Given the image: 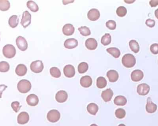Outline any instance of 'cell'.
I'll return each mask as SVG.
<instances>
[{"label":"cell","mask_w":158,"mask_h":126,"mask_svg":"<svg viewBox=\"0 0 158 126\" xmlns=\"http://www.w3.org/2000/svg\"><path fill=\"white\" fill-rule=\"evenodd\" d=\"M11 107L13 109V111L16 113H17L22 106H20V103L19 102L15 101L12 103Z\"/></svg>","instance_id":"cell-38"},{"label":"cell","mask_w":158,"mask_h":126,"mask_svg":"<svg viewBox=\"0 0 158 126\" xmlns=\"http://www.w3.org/2000/svg\"><path fill=\"white\" fill-rule=\"evenodd\" d=\"M61 118L60 112L57 110H52L49 111L47 115V119L48 121L52 123H55L58 121Z\"/></svg>","instance_id":"cell-4"},{"label":"cell","mask_w":158,"mask_h":126,"mask_svg":"<svg viewBox=\"0 0 158 126\" xmlns=\"http://www.w3.org/2000/svg\"><path fill=\"white\" fill-rule=\"evenodd\" d=\"M16 43L18 48L21 51H26L28 49V42L22 36H19L17 37L16 38Z\"/></svg>","instance_id":"cell-6"},{"label":"cell","mask_w":158,"mask_h":126,"mask_svg":"<svg viewBox=\"0 0 158 126\" xmlns=\"http://www.w3.org/2000/svg\"><path fill=\"white\" fill-rule=\"evenodd\" d=\"M27 7L33 12H37L39 10V6L34 2L29 1L27 3Z\"/></svg>","instance_id":"cell-31"},{"label":"cell","mask_w":158,"mask_h":126,"mask_svg":"<svg viewBox=\"0 0 158 126\" xmlns=\"http://www.w3.org/2000/svg\"><path fill=\"white\" fill-rule=\"evenodd\" d=\"M115 114V116L116 118L121 119L125 117V116H126V111L123 109L119 108L116 110Z\"/></svg>","instance_id":"cell-35"},{"label":"cell","mask_w":158,"mask_h":126,"mask_svg":"<svg viewBox=\"0 0 158 126\" xmlns=\"http://www.w3.org/2000/svg\"><path fill=\"white\" fill-rule=\"evenodd\" d=\"M68 98V95L66 92L61 90L58 92L55 96V99L57 102L63 103L66 101Z\"/></svg>","instance_id":"cell-11"},{"label":"cell","mask_w":158,"mask_h":126,"mask_svg":"<svg viewBox=\"0 0 158 126\" xmlns=\"http://www.w3.org/2000/svg\"><path fill=\"white\" fill-rule=\"evenodd\" d=\"M149 4L151 7H156L158 5V1H150Z\"/></svg>","instance_id":"cell-43"},{"label":"cell","mask_w":158,"mask_h":126,"mask_svg":"<svg viewBox=\"0 0 158 126\" xmlns=\"http://www.w3.org/2000/svg\"><path fill=\"white\" fill-rule=\"evenodd\" d=\"M97 86L100 89H102L106 87L107 81L103 77H99L97 80Z\"/></svg>","instance_id":"cell-28"},{"label":"cell","mask_w":158,"mask_h":126,"mask_svg":"<svg viewBox=\"0 0 158 126\" xmlns=\"http://www.w3.org/2000/svg\"><path fill=\"white\" fill-rule=\"evenodd\" d=\"M64 73L66 77L72 78L75 74V67L71 65H67L64 67Z\"/></svg>","instance_id":"cell-12"},{"label":"cell","mask_w":158,"mask_h":126,"mask_svg":"<svg viewBox=\"0 0 158 126\" xmlns=\"http://www.w3.org/2000/svg\"><path fill=\"white\" fill-rule=\"evenodd\" d=\"M10 4L7 0H0V10L6 11L9 9Z\"/></svg>","instance_id":"cell-29"},{"label":"cell","mask_w":158,"mask_h":126,"mask_svg":"<svg viewBox=\"0 0 158 126\" xmlns=\"http://www.w3.org/2000/svg\"><path fill=\"white\" fill-rule=\"evenodd\" d=\"M112 41V37L109 33L105 34L101 39V43L103 45L107 46L110 44Z\"/></svg>","instance_id":"cell-30"},{"label":"cell","mask_w":158,"mask_h":126,"mask_svg":"<svg viewBox=\"0 0 158 126\" xmlns=\"http://www.w3.org/2000/svg\"><path fill=\"white\" fill-rule=\"evenodd\" d=\"M44 67L43 62L40 60L34 61L31 64V70L35 73H40L43 71Z\"/></svg>","instance_id":"cell-5"},{"label":"cell","mask_w":158,"mask_h":126,"mask_svg":"<svg viewBox=\"0 0 158 126\" xmlns=\"http://www.w3.org/2000/svg\"><path fill=\"white\" fill-rule=\"evenodd\" d=\"M30 120L29 114L27 112H22L20 113L17 117V122L20 125H24L28 123Z\"/></svg>","instance_id":"cell-9"},{"label":"cell","mask_w":158,"mask_h":126,"mask_svg":"<svg viewBox=\"0 0 158 126\" xmlns=\"http://www.w3.org/2000/svg\"><path fill=\"white\" fill-rule=\"evenodd\" d=\"M31 85L30 82L27 80H22L20 81L17 85V88L20 93H27L30 91Z\"/></svg>","instance_id":"cell-2"},{"label":"cell","mask_w":158,"mask_h":126,"mask_svg":"<svg viewBox=\"0 0 158 126\" xmlns=\"http://www.w3.org/2000/svg\"><path fill=\"white\" fill-rule=\"evenodd\" d=\"M113 96V92L110 88L105 90L102 92V98L105 102H110L112 100Z\"/></svg>","instance_id":"cell-16"},{"label":"cell","mask_w":158,"mask_h":126,"mask_svg":"<svg viewBox=\"0 0 158 126\" xmlns=\"http://www.w3.org/2000/svg\"><path fill=\"white\" fill-rule=\"evenodd\" d=\"M129 45L131 50L134 53H138L140 50L139 45L138 42L134 40H131L129 42Z\"/></svg>","instance_id":"cell-27"},{"label":"cell","mask_w":158,"mask_h":126,"mask_svg":"<svg viewBox=\"0 0 158 126\" xmlns=\"http://www.w3.org/2000/svg\"><path fill=\"white\" fill-rule=\"evenodd\" d=\"M87 110L89 114L92 115H96L98 110V107L97 104L95 103H90L87 106Z\"/></svg>","instance_id":"cell-24"},{"label":"cell","mask_w":158,"mask_h":126,"mask_svg":"<svg viewBox=\"0 0 158 126\" xmlns=\"http://www.w3.org/2000/svg\"><path fill=\"white\" fill-rule=\"evenodd\" d=\"M106 26L109 29L111 30H114L116 28V23L114 20H110L106 22Z\"/></svg>","instance_id":"cell-39"},{"label":"cell","mask_w":158,"mask_h":126,"mask_svg":"<svg viewBox=\"0 0 158 126\" xmlns=\"http://www.w3.org/2000/svg\"><path fill=\"white\" fill-rule=\"evenodd\" d=\"M78 30L81 34L84 36H88L91 34V31L89 28L86 27H81L79 28Z\"/></svg>","instance_id":"cell-37"},{"label":"cell","mask_w":158,"mask_h":126,"mask_svg":"<svg viewBox=\"0 0 158 126\" xmlns=\"http://www.w3.org/2000/svg\"><path fill=\"white\" fill-rule=\"evenodd\" d=\"M106 51L116 58H118L121 55L119 49L115 47L109 48L106 49Z\"/></svg>","instance_id":"cell-26"},{"label":"cell","mask_w":158,"mask_h":126,"mask_svg":"<svg viewBox=\"0 0 158 126\" xmlns=\"http://www.w3.org/2000/svg\"><path fill=\"white\" fill-rule=\"evenodd\" d=\"M28 69L27 67L23 64H20L17 66L15 69L16 74L19 76H23L27 74Z\"/></svg>","instance_id":"cell-20"},{"label":"cell","mask_w":158,"mask_h":126,"mask_svg":"<svg viewBox=\"0 0 158 126\" xmlns=\"http://www.w3.org/2000/svg\"><path fill=\"white\" fill-rule=\"evenodd\" d=\"M63 32L66 36H70L74 34L75 32V27L72 24H66L63 27Z\"/></svg>","instance_id":"cell-22"},{"label":"cell","mask_w":158,"mask_h":126,"mask_svg":"<svg viewBox=\"0 0 158 126\" xmlns=\"http://www.w3.org/2000/svg\"><path fill=\"white\" fill-rule=\"evenodd\" d=\"M116 13L118 16L121 17H124L127 14V9L123 6H120L117 8Z\"/></svg>","instance_id":"cell-36"},{"label":"cell","mask_w":158,"mask_h":126,"mask_svg":"<svg viewBox=\"0 0 158 126\" xmlns=\"http://www.w3.org/2000/svg\"><path fill=\"white\" fill-rule=\"evenodd\" d=\"M31 14L28 11H26L23 12L22 19L20 22L23 27L26 28L30 25L31 23Z\"/></svg>","instance_id":"cell-7"},{"label":"cell","mask_w":158,"mask_h":126,"mask_svg":"<svg viewBox=\"0 0 158 126\" xmlns=\"http://www.w3.org/2000/svg\"><path fill=\"white\" fill-rule=\"evenodd\" d=\"M10 65L9 63L5 61L0 62V72L6 73L9 71Z\"/></svg>","instance_id":"cell-34"},{"label":"cell","mask_w":158,"mask_h":126,"mask_svg":"<svg viewBox=\"0 0 158 126\" xmlns=\"http://www.w3.org/2000/svg\"><path fill=\"white\" fill-rule=\"evenodd\" d=\"M157 109V105L152 101L150 97L148 98L146 106V110L147 112L149 113H153L156 111Z\"/></svg>","instance_id":"cell-14"},{"label":"cell","mask_w":158,"mask_h":126,"mask_svg":"<svg viewBox=\"0 0 158 126\" xmlns=\"http://www.w3.org/2000/svg\"><path fill=\"white\" fill-rule=\"evenodd\" d=\"M151 52L152 53V54H158V44H153L152 45L150 46Z\"/></svg>","instance_id":"cell-40"},{"label":"cell","mask_w":158,"mask_h":126,"mask_svg":"<svg viewBox=\"0 0 158 126\" xmlns=\"http://www.w3.org/2000/svg\"><path fill=\"white\" fill-rule=\"evenodd\" d=\"M150 86L147 84L139 85L137 87V92L141 96L147 95L149 92Z\"/></svg>","instance_id":"cell-8"},{"label":"cell","mask_w":158,"mask_h":126,"mask_svg":"<svg viewBox=\"0 0 158 126\" xmlns=\"http://www.w3.org/2000/svg\"><path fill=\"white\" fill-rule=\"evenodd\" d=\"M93 81L90 76L88 75L83 76L80 80V84L81 85L85 88H88L92 85Z\"/></svg>","instance_id":"cell-18"},{"label":"cell","mask_w":158,"mask_h":126,"mask_svg":"<svg viewBox=\"0 0 158 126\" xmlns=\"http://www.w3.org/2000/svg\"><path fill=\"white\" fill-rule=\"evenodd\" d=\"M154 13H155V16H156V18H157L158 19V9L155 10Z\"/></svg>","instance_id":"cell-44"},{"label":"cell","mask_w":158,"mask_h":126,"mask_svg":"<svg viewBox=\"0 0 158 126\" xmlns=\"http://www.w3.org/2000/svg\"><path fill=\"white\" fill-rule=\"evenodd\" d=\"M27 102L31 106H35L38 105L39 99L38 96L34 94H30L27 98Z\"/></svg>","instance_id":"cell-15"},{"label":"cell","mask_w":158,"mask_h":126,"mask_svg":"<svg viewBox=\"0 0 158 126\" xmlns=\"http://www.w3.org/2000/svg\"><path fill=\"white\" fill-rule=\"evenodd\" d=\"M88 69V65L86 62H83L79 65L78 67V70L79 73L84 74L87 71Z\"/></svg>","instance_id":"cell-33"},{"label":"cell","mask_w":158,"mask_h":126,"mask_svg":"<svg viewBox=\"0 0 158 126\" xmlns=\"http://www.w3.org/2000/svg\"><path fill=\"white\" fill-rule=\"evenodd\" d=\"M118 126H125V125H124V124H119V125H118Z\"/></svg>","instance_id":"cell-47"},{"label":"cell","mask_w":158,"mask_h":126,"mask_svg":"<svg viewBox=\"0 0 158 126\" xmlns=\"http://www.w3.org/2000/svg\"><path fill=\"white\" fill-rule=\"evenodd\" d=\"M107 77L111 82H115L119 78L118 73L114 70H111L107 73Z\"/></svg>","instance_id":"cell-21"},{"label":"cell","mask_w":158,"mask_h":126,"mask_svg":"<svg viewBox=\"0 0 158 126\" xmlns=\"http://www.w3.org/2000/svg\"><path fill=\"white\" fill-rule=\"evenodd\" d=\"M90 126H97V125L96 124H92L90 125Z\"/></svg>","instance_id":"cell-46"},{"label":"cell","mask_w":158,"mask_h":126,"mask_svg":"<svg viewBox=\"0 0 158 126\" xmlns=\"http://www.w3.org/2000/svg\"><path fill=\"white\" fill-rule=\"evenodd\" d=\"M114 103L117 106H124L127 103V99L123 96H117L115 98Z\"/></svg>","instance_id":"cell-23"},{"label":"cell","mask_w":158,"mask_h":126,"mask_svg":"<svg viewBox=\"0 0 158 126\" xmlns=\"http://www.w3.org/2000/svg\"><path fill=\"white\" fill-rule=\"evenodd\" d=\"M9 24L11 27L14 28L17 27L19 24V18L17 15H13L9 19Z\"/></svg>","instance_id":"cell-25"},{"label":"cell","mask_w":158,"mask_h":126,"mask_svg":"<svg viewBox=\"0 0 158 126\" xmlns=\"http://www.w3.org/2000/svg\"><path fill=\"white\" fill-rule=\"evenodd\" d=\"M85 45L87 49L94 50L97 48V42L94 38H89L86 41Z\"/></svg>","instance_id":"cell-19"},{"label":"cell","mask_w":158,"mask_h":126,"mask_svg":"<svg viewBox=\"0 0 158 126\" xmlns=\"http://www.w3.org/2000/svg\"><path fill=\"white\" fill-rule=\"evenodd\" d=\"M143 77H144V74L143 72L139 69L133 71L131 74V78L133 81H140L143 79Z\"/></svg>","instance_id":"cell-10"},{"label":"cell","mask_w":158,"mask_h":126,"mask_svg":"<svg viewBox=\"0 0 158 126\" xmlns=\"http://www.w3.org/2000/svg\"><path fill=\"white\" fill-rule=\"evenodd\" d=\"M7 88H8V86L5 85H0V98H2V93Z\"/></svg>","instance_id":"cell-42"},{"label":"cell","mask_w":158,"mask_h":126,"mask_svg":"<svg viewBox=\"0 0 158 126\" xmlns=\"http://www.w3.org/2000/svg\"><path fill=\"white\" fill-rule=\"evenodd\" d=\"M2 53L4 56L7 58H13L16 54V49L14 46L12 45H7L4 46L2 49Z\"/></svg>","instance_id":"cell-3"},{"label":"cell","mask_w":158,"mask_h":126,"mask_svg":"<svg viewBox=\"0 0 158 126\" xmlns=\"http://www.w3.org/2000/svg\"><path fill=\"white\" fill-rule=\"evenodd\" d=\"M122 62L124 67L127 68H131L135 65L136 63V59L132 54H125L123 57Z\"/></svg>","instance_id":"cell-1"},{"label":"cell","mask_w":158,"mask_h":126,"mask_svg":"<svg viewBox=\"0 0 158 126\" xmlns=\"http://www.w3.org/2000/svg\"><path fill=\"white\" fill-rule=\"evenodd\" d=\"M50 72L51 76L54 78H58L61 77V71H60V69L58 68L57 67H51L50 70Z\"/></svg>","instance_id":"cell-32"},{"label":"cell","mask_w":158,"mask_h":126,"mask_svg":"<svg viewBox=\"0 0 158 126\" xmlns=\"http://www.w3.org/2000/svg\"><path fill=\"white\" fill-rule=\"evenodd\" d=\"M125 2L127 3H133L135 1H124Z\"/></svg>","instance_id":"cell-45"},{"label":"cell","mask_w":158,"mask_h":126,"mask_svg":"<svg viewBox=\"0 0 158 126\" xmlns=\"http://www.w3.org/2000/svg\"><path fill=\"white\" fill-rule=\"evenodd\" d=\"M77 40L75 38H68L65 41L64 45L66 48L68 49H73L77 46Z\"/></svg>","instance_id":"cell-17"},{"label":"cell","mask_w":158,"mask_h":126,"mask_svg":"<svg viewBox=\"0 0 158 126\" xmlns=\"http://www.w3.org/2000/svg\"><path fill=\"white\" fill-rule=\"evenodd\" d=\"M100 13L97 9H93L89 11L87 13V17L91 21H96L100 17Z\"/></svg>","instance_id":"cell-13"},{"label":"cell","mask_w":158,"mask_h":126,"mask_svg":"<svg viewBox=\"0 0 158 126\" xmlns=\"http://www.w3.org/2000/svg\"><path fill=\"white\" fill-rule=\"evenodd\" d=\"M146 25L148 27L150 28L153 27L155 25V21L153 20L149 19L147 20L146 21Z\"/></svg>","instance_id":"cell-41"}]
</instances>
